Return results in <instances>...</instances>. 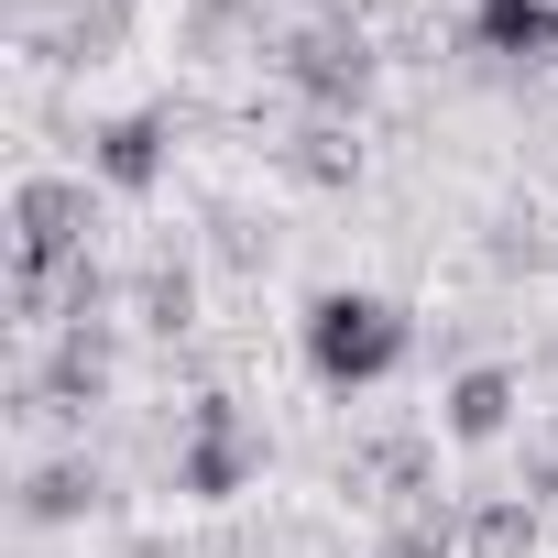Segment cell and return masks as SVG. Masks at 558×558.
<instances>
[{"instance_id": "1", "label": "cell", "mask_w": 558, "mask_h": 558, "mask_svg": "<svg viewBox=\"0 0 558 558\" xmlns=\"http://www.w3.org/2000/svg\"><path fill=\"white\" fill-rule=\"evenodd\" d=\"M307 373L329 384V395H362V384H384V373H405V351H416V318L395 307V296H373V286H329V296H307Z\"/></svg>"}, {"instance_id": "2", "label": "cell", "mask_w": 558, "mask_h": 558, "mask_svg": "<svg viewBox=\"0 0 558 558\" xmlns=\"http://www.w3.org/2000/svg\"><path fill=\"white\" fill-rule=\"evenodd\" d=\"M274 77H286L318 121H362V99H373V77H384V45H373V23L318 12V23H296L286 45H274Z\"/></svg>"}, {"instance_id": "3", "label": "cell", "mask_w": 558, "mask_h": 558, "mask_svg": "<svg viewBox=\"0 0 558 558\" xmlns=\"http://www.w3.org/2000/svg\"><path fill=\"white\" fill-rule=\"evenodd\" d=\"M252 471H263V438H252V416H241V395H197L186 405V438H175V493L186 504H230V493H252Z\"/></svg>"}, {"instance_id": "4", "label": "cell", "mask_w": 558, "mask_h": 558, "mask_svg": "<svg viewBox=\"0 0 558 558\" xmlns=\"http://www.w3.org/2000/svg\"><path fill=\"white\" fill-rule=\"evenodd\" d=\"M110 351H121L110 318H66L56 351L23 373V405H12V416H99V405H110Z\"/></svg>"}, {"instance_id": "5", "label": "cell", "mask_w": 558, "mask_h": 558, "mask_svg": "<svg viewBox=\"0 0 558 558\" xmlns=\"http://www.w3.org/2000/svg\"><path fill=\"white\" fill-rule=\"evenodd\" d=\"M88 241H99L88 175H23L12 186V263H88Z\"/></svg>"}, {"instance_id": "6", "label": "cell", "mask_w": 558, "mask_h": 558, "mask_svg": "<svg viewBox=\"0 0 558 558\" xmlns=\"http://www.w3.org/2000/svg\"><path fill=\"white\" fill-rule=\"evenodd\" d=\"M165 154H175V110H121L88 132V175L110 197H154L165 186Z\"/></svg>"}, {"instance_id": "7", "label": "cell", "mask_w": 558, "mask_h": 558, "mask_svg": "<svg viewBox=\"0 0 558 558\" xmlns=\"http://www.w3.org/2000/svg\"><path fill=\"white\" fill-rule=\"evenodd\" d=\"M471 56L514 66V77H547L558 66V0H471Z\"/></svg>"}, {"instance_id": "8", "label": "cell", "mask_w": 558, "mask_h": 558, "mask_svg": "<svg viewBox=\"0 0 558 558\" xmlns=\"http://www.w3.org/2000/svg\"><path fill=\"white\" fill-rule=\"evenodd\" d=\"M121 45H132V0H66V12H45V23L23 34V56H34V66H66V77H77V66H110Z\"/></svg>"}, {"instance_id": "9", "label": "cell", "mask_w": 558, "mask_h": 558, "mask_svg": "<svg viewBox=\"0 0 558 558\" xmlns=\"http://www.w3.org/2000/svg\"><path fill=\"white\" fill-rule=\"evenodd\" d=\"M99 504H110V471H99L88 449L34 460V471H23V493H12V514H23V525H88Z\"/></svg>"}, {"instance_id": "10", "label": "cell", "mask_w": 558, "mask_h": 558, "mask_svg": "<svg viewBox=\"0 0 558 558\" xmlns=\"http://www.w3.org/2000/svg\"><path fill=\"white\" fill-rule=\"evenodd\" d=\"M175 56L186 66H252V56H274L263 0H186V12H175Z\"/></svg>"}, {"instance_id": "11", "label": "cell", "mask_w": 558, "mask_h": 558, "mask_svg": "<svg viewBox=\"0 0 558 558\" xmlns=\"http://www.w3.org/2000/svg\"><path fill=\"white\" fill-rule=\"evenodd\" d=\"M514 405H525V384H514L504 362H471V373H449V395H438V427H449L460 449H493V438L514 427Z\"/></svg>"}, {"instance_id": "12", "label": "cell", "mask_w": 558, "mask_h": 558, "mask_svg": "<svg viewBox=\"0 0 558 558\" xmlns=\"http://www.w3.org/2000/svg\"><path fill=\"white\" fill-rule=\"evenodd\" d=\"M132 329H154L165 351L197 340V263H186V252H143V274H132Z\"/></svg>"}, {"instance_id": "13", "label": "cell", "mask_w": 558, "mask_h": 558, "mask_svg": "<svg viewBox=\"0 0 558 558\" xmlns=\"http://www.w3.org/2000/svg\"><path fill=\"white\" fill-rule=\"evenodd\" d=\"M274 165H286L296 186H318V197H340V186H362V132H351V121H318V110H307V121H296L286 143H274Z\"/></svg>"}, {"instance_id": "14", "label": "cell", "mask_w": 558, "mask_h": 558, "mask_svg": "<svg viewBox=\"0 0 558 558\" xmlns=\"http://www.w3.org/2000/svg\"><path fill=\"white\" fill-rule=\"evenodd\" d=\"M471 558H536V504L525 493H482L471 504Z\"/></svg>"}, {"instance_id": "15", "label": "cell", "mask_w": 558, "mask_h": 558, "mask_svg": "<svg viewBox=\"0 0 558 558\" xmlns=\"http://www.w3.org/2000/svg\"><path fill=\"white\" fill-rule=\"evenodd\" d=\"M471 547V514H449V504H416L395 536H384V558H460Z\"/></svg>"}]
</instances>
